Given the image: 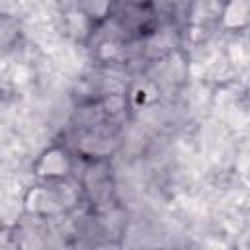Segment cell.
Instances as JSON below:
<instances>
[{
  "mask_svg": "<svg viewBox=\"0 0 250 250\" xmlns=\"http://www.w3.org/2000/svg\"><path fill=\"white\" fill-rule=\"evenodd\" d=\"M229 0H189L186 6V23L189 29L211 31L223 23Z\"/></svg>",
  "mask_w": 250,
  "mask_h": 250,
  "instance_id": "277c9868",
  "label": "cell"
},
{
  "mask_svg": "<svg viewBox=\"0 0 250 250\" xmlns=\"http://www.w3.org/2000/svg\"><path fill=\"white\" fill-rule=\"evenodd\" d=\"M115 4L117 0H78V12L92 27H100L111 20Z\"/></svg>",
  "mask_w": 250,
  "mask_h": 250,
  "instance_id": "5b68a950",
  "label": "cell"
},
{
  "mask_svg": "<svg viewBox=\"0 0 250 250\" xmlns=\"http://www.w3.org/2000/svg\"><path fill=\"white\" fill-rule=\"evenodd\" d=\"M82 160L84 166L78 180L80 191L94 213H107L117 201L111 160L107 156L82 158Z\"/></svg>",
  "mask_w": 250,
  "mask_h": 250,
  "instance_id": "6da1fadb",
  "label": "cell"
},
{
  "mask_svg": "<svg viewBox=\"0 0 250 250\" xmlns=\"http://www.w3.org/2000/svg\"><path fill=\"white\" fill-rule=\"evenodd\" d=\"M248 21H250V2L248 0H229L221 25L227 29H240Z\"/></svg>",
  "mask_w": 250,
  "mask_h": 250,
  "instance_id": "8992f818",
  "label": "cell"
},
{
  "mask_svg": "<svg viewBox=\"0 0 250 250\" xmlns=\"http://www.w3.org/2000/svg\"><path fill=\"white\" fill-rule=\"evenodd\" d=\"M31 172L41 182H64L74 172V154L66 145H51L37 154Z\"/></svg>",
  "mask_w": 250,
  "mask_h": 250,
  "instance_id": "3957f363",
  "label": "cell"
},
{
  "mask_svg": "<svg viewBox=\"0 0 250 250\" xmlns=\"http://www.w3.org/2000/svg\"><path fill=\"white\" fill-rule=\"evenodd\" d=\"M66 182V180H64ZM64 182H43L23 193V213L29 217H57L68 209L70 197L62 189Z\"/></svg>",
  "mask_w": 250,
  "mask_h": 250,
  "instance_id": "7a4b0ae2",
  "label": "cell"
}]
</instances>
